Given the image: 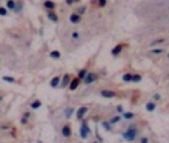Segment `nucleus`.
Returning a JSON list of instances; mask_svg holds the SVG:
<instances>
[{"instance_id":"nucleus-25","label":"nucleus","mask_w":169,"mask_h":143,"mask_svg":"<svg viewBox=\"0 0 169 143\" xmlns=\"http://www.w3.org/2000/svg\"><path fill=\"white\" fill-rule=\"evenodd\" d=\"M97 3H98V6H99V8H102V6H106V3H107V0H98V2H97Z\"/></svg>"},{"instance_id":"nucleus-4","label":"nucleus","mask_w":169,"mask_h":143,"mask_svg":"<svg viewBox=\"0 0 169 143\" xmlns=\"http://www.w3.org/2000/svg\"><path fill=\"white\" fill-rule=\"evenodd\" d=\"M70 82H71V77H70V73H66L64 75V77L61 79V88H66V86H68L70 85Z\"/></svg>"},{"instance_id":"nucleus-2","label":"nucleus","mask_w":169,"mask_h":143,"mask_svg":"<svg viewBox=\"0 0 169 143\" xmlns=\"http://www.w3.org/2000/svg\"><path fill=\"white\" fill-rule=\"evenodd\" d=\"M123 137L126 140H134L137 137V130L135 128H131V130H128L126 133H123Z\"/></svg>"},{"instance_id":"nucleus-18","label":"nucleus","mask_w":169,"mask_h":143,"mask_svg":"<svg viewBox=\"0 0 169 143\" xmlns=\"http://www.w3.org/2000/svg\"><path fill=\"white\" fill-rule=\"evenodd\" d=\"M40 106H42V101H40V100H34V101L31 103V109H33V110H34V109H39Z\"/></svg>"},{"instance_id":"nucleus-11","label":"nucleus","mask_w":169,"mask_h":143,"mask_svg":"<svg viewBox=\"0 0 169 143\" xmlns=\"http://www.w3.org/2000/svg\"><path fill=\"white\" fill-rule=\"evenodd\" d=\"M61 85V77L59 76H55V77H52V81H50V86L52 88H57Z\"/></svg>"},{"instance_id":"nucleus-33","label":"nucleus","mask_w":169,"mask_h":143,"mask_svg":"<svg viewBox=\"0 0 169 143\" xmlns=\"http://www.w3.org/2000/svg\"><path fill=\"white\" fill-rule=\"evenodd\" d=\"M141 143H148V140L147 139H141Z\"/></svg>"},{"instance_id":"nucleus-17","label":"nucleus","mask_w":169,"mask_h":143,"mask_svg":"<svg viewBox=\"0 0 169 143\" xmlns=\"http://www.w3.org/2000/svg\"><path fill=\"white\" fill-rule=\"evenodd\" d=\"M86 75H88V70H86V69H82V70H79V73H77V77L83 81L85 77H86Z\"/></svg>"},{"instance_id":"nucleus-27","label":"nucleus","mask_w":169,"mask_h":143,"mask_svg":"<svg viewBox=\"0 0 169 143\" xmlns=\"http://www.w3.org/2000/svg\"><path fill=\"white\" fill-rule=\"evenodd\" d=\"M132 81H134V82H138V81H141V76H139V75H135V76H132Z\"/></svg>"},{"instance_id":"nucleus-15","label":"nucleus","mask_w":169,"mask_h":143,"mask_svg":"<svg viewBox=\"0 0 169 143\" xmlns=\"http://www.w3.org/2000/svg\"><path fill=\"white\" fill-rule=\"evenodd\" d=\"M73 113H74V107H67V109H66V112H64V115H66V118H67V119H70V118H71Z\"/></svg>"},{"instance_id":"nucleus-26","label":"nucleus","mask_w":169,"mask_h":143,"mask_svg":"<svg viewBox=\"0 0 169 143\" xmlns=\"http://www.w3.org/2000/svg\"><path fill=\"white\" fill-rule=\"evenodd\" d=\"M102 127L106 128L107 131H110V130H111V127H110V124H108V122H102Z\"/></svg>"},{"instance_id":"nucleus-14","label":"nucleus","mask_w":169,"mask_h":143,"mask_svg":"<svg viewBox=\"0 0 169 143\" xmlns=\"http://www.w3.org/2000/svg\"><path fill=\"white\" fill-rule=\"evenodd\" d=\"M101 96L102 97H106V98H111V97H114L116 96V93H113V91H101Z\"/></svg>"},{"instance_id":"nucleus-29","label":"nucleus","mask_w":169,"mask_h":143,"mask_svg":"<svg viewBox=\"0 0 169 143\" xmlns=\"http://www.w3.org/2000/svg\"><path fill=\"white\" fill-rule=\"evenodd\" d=\"M147 110H154V105H153V103H148V105H147Z\"/></svg>"},{"instance_id":"nucleus-12","label":"nucleus","mask_w":169,"mask_h":143,"mask_svg":"<svg viewBox=\"0 0 169 143\" xmlns=\"http://www.w3.org/2000/svg\"><path fill=\"white\" fill-rule=\"evenodd\" d=\"M6 8H8L9 10H14V12H15L17 2H15V0H6Z\"/></svg>"},{"instance_id":"nucleus-10","label":"nucleus","mask_w":169,"mask_h":143,"mask_svg":"<svg viewBox=\"0 0 169 143\" xmlns=\"http://www.w3.org/2000/svg\"><path fill=\"white\" fill-rule=\"evenodd\" d=\"M43 6H45L48 10H55V8H57V5H55L54 2H50V0H45Z\"/></svg>"},{"instance_id":"nucleus-13","label":"nucleus","mask_w":169,"mask_h":143,"mask_svg":"<svg viewBox=\"0 0 169 143\" xmlns=\"http://www.w3.org/2000/svg\"><path fill=\"white\" fill-rule=\"evenodd\" d=\"M49 57H50L52 60H59V58H61V52H59L58 49H55V51H50Z\"/></svg>"},{"instance_id":"nucleus-9","label":"nucleus","mask_w":169,"mask_h":143,"mask_svg":"<svg viewBox=\"0 0 169 143\" xmlns=\"http://www.w3.org/2000/svg\"><path fill=\"white\" fill-rule=\"evenodd\" d=\"M86 112H88V107H85V106H83V107H80L79 110L76 112L77 119H80V121H82V119H85V115H86Z\"/></svg>"},{"instance_id":"nucleus-7","label":"nucleus","mask_w":169,"mask_h":143,"mask_svg":"<svg viewBox=\"0 0 169 143\" xmlns=\"http://www.w3.org/2000/svg\"><path fill=\"white\" fill-rule=\"evenodd\" d=\"M48 20H50L52 22H58L59 21V18H58V15H57V12L55 10H48Z\"/></svg>"},{"instance_id":"nucleus-36","label":"nucleus","mask_w":169,"mask_h":143,"mask_svg":"<svg viewBox=\"0 0 169 143\" xmlns=\"http://www.w3.org/2000/svg\"><path fill=\"white\" fill-rule=\"evenodd\" d=\"M37 143H42V142H37Z\"/></svg>"},{"instance_id":"nucleus-37","label":"nucleus","mask_w":169,"mask_h":143,"mask_svg":"<svg viewBox=\"0 0 169 143\" xmlns=\"http://www.w3.org/2000/svg\"><path fill=\"white\" fill-rule=\"evenodd\" d=\"M0 61H2V58H0Z\"/></svg>"},{"instance_id":"nucleus-24","label":"nucleus","mask_w":169,"mask_h":143,"mask_svg":"<svg viewBox=\"0 0 169 143\" xmlns=\"http://www.w3.org/2000/svg\"><path fill=\"white\" fill-rule=\"evenodd\" d=\"M85 10H86V8H85V6H82V8H79V9H77L76 12H77V14H79V15H83V14H85Z\"/></svg>"},{"instance_id":"nucleus-34","label":"nucleus","mask_w":169,"mask_h":143,"mask_svg":"<svg viewBox=\"0 0 169 143\" xmlns=\"http://www.w3.org/2000/svg\"><path fill=\"white\" fill-rule=\"evenodd\" d=\"M77 2H80V0H74V3H77Z\"/></svg>"},{"instance_id":"nucleus-35","label":"nucleus","mask_w":169,"mask_h":143,"mask_svg":"<svg viewBox=\"0 0 169 143\" xmlns=\"http://www.w3.org/2000/svg\"><path fill=\"white\" fill-rule=\"evenodd\" d=\"M2 100H3V97H2V96H0V101H2Z\"/></svg>"},{"instance_id":"nucleus-31","label":"nucleus","mask_w":169,"mask_h":143,"mask_svg":"<svg viewBox=\"0 0 169 143\" xmlns=\"http://www.w3.org/2000/svg\"><path fill=\"white\" fill-rule=\"evenodd\" d=\"M153 52H154V54H162L163 49H153Z\"/></svg>"},{"instance_id":"nucleus-8","label":"nucleus","mask_w":169,"mask_h":143,"mask_svg":"<svg viewBox=\"0 0 169 143\" xmlns=\"http://www.w3.org/2000/svg\"><path fill=\"white\" fill-rule=\"evenodd\" d=\"M80 82H82V79H79V77H74V79H71V82H70V85H68L70 91H74L77 86L80 85Z\"/></svg>"},{"instance_id":"nucleus-3","label":"nucleus","mask_w":169,"mask_h":143,"mask_svg":"<svg viewBox=\"0 0 169 143\" xmlns=\"http://www.w3.org/2000/svg\"><path fill=\"white\" fill-rule=\"evenodd\" d=\"M95 79H97V75L92 73V72H88V75H86V77L83 79V82H85L86 85H89V84H92Z\"/></svg>"},{"instance_id":"nucleus-21","label":"nucleus","mask_w":169,"mask_h":143,"mask_svg":"<svg viewBox=\"0 0 169 143\" xmlns=\"http://www.w3.org/2000/svg\"><path fill=\"white\" fill-rule=\"evenodd\" d=\"M123 81H125V82H131V81H132V75H129V73L123 75Z\"/></svg>"},{"instance_id":"nucleus-28","label":"nucleus","mask_w":169,"mask_h":143,"mask_svg":"<svg viewBox=\"0 0 169 143\" xmlns=\"http://www.w3.org/2000/svg\"><path fill=\"white\" fill-rule=\"evenodd\" d=\"M21 8H22V3H21V2H18V3H17V8H15V12H19V10H21Z\"/></svg>"},{"instance_id":"nucleus-6","label":"nucleus","mask_w":169,"mask_h":143,"mask_svg":"<svg viewBox=\"0 0 169 143\" xmlns=\"http://www.w3.org/2000/svg\"><path fill=\"white\" fill-rule=\"evenodd\" d=\"M82 21V15H79L77 12H73V14L70 15V22L71 24H79Z\"/></svg>"},{"instance_id":"nucleus-32","label":"nucleus","mask_w":169,"mask_h":143,"mask_svg":"<svg viewBox=\"0 0 169 143\" xmlns=\"http://www.w3.org/2000/svg\"><path fill=\"white\" fill-rule=\"evenodd\" d=\"M74 0H66V5H73Z\"/></svg>"},{"instance_id":"nucleus-38","label":"nucleus","mask_w":169,"mask_h":143,"mask_svg":"<svg viewBox=\"0 0 169 143\" xmlns=\"http://www.w3.org/2000/svg\"><path fill=\"white\" fill-rule=\"evenodd\" d=\"M94 143H97V142H94Z\"/></svg>"},{"instance_id":"nucleus-23","label":"nucleus","mask_w":169,"mask_h":143,"mask_svg":"<svg viewBox=\"0 0 169 143\" xmlns=\"http://www.w3.org/2000/svg\"><path fill=\"white\" fill-rule=\"evenodd\" d=\"M120 121V116H113V118L110 119V124H117Z\"/></svg>"},{"instance_id":"nucleus-16","label":"nucleus","mask_w":169,"mask_h":143,"mask_svg":"<svg viewBox=\"0 0 169 143\" xmlns=\"http://www.w3.org/2000/svg\"><path fill=\"white\" fill-rule=\"evenodd\" d=\"M122 49H123V45L120 43V45H117V46H116V48L111 51V54L116 57V55H119V54H120V51H122Z\"/></svg>"},{"instance_id":"nucleus-5","label":"nucleus","mask_w":169,"mask_h":143,"mask_svg":"<svg viewBox=\"0 0 169 143\" xmlns=\"http://www.w3.org/2000/svg\"><path fill=\"white\" fill-rule=\"evenodd\" d=\"M61 134L64 136V137H70L71 136V125L70 124H66L62 127V130H61Z\"/></svg>"},{"instance_id":"nucleus-30","label":"nucleus","mask_w":169,"mask_h":143,"mask_svg":"<svg viewBox=\"0 0 169 143\" xmlns=\"http://www.w3.org/2000/svg\"><path fill=\"white\" fill-rule=\"evenodd\" d=\"M123 116H125V118H128V119H131V118H134V115H132V113H125Z\"/></svg>"},{"instance_id":"nucleus-20","label":"nucleus","mask_w":169,"mask_h":143,"mask_svg":"<svg viewBox=\"0 0 169 143\" xmlns=\"http://www.w3.org/2000/svg\"><path fill=\"white\" fill-rule=\"evenodd\" d=\"M71 39H73V40H79V39H80V33L79 31H73L71 33Z\"/></svg>"},{"instance_id":"nucleus-1","label":"nucleus","mask_w":169,"mask_h":143,"mask_svg":"<svg viewBox=\"0 0 169 143\" xmlns=\"http://www.w3.org/2000/svg\"><path fill=\"white\" fill-rule=\"evenodd\" d=\"M88 136H89V127H88L86 121H83L82 122V127H80V137L82 139H86Z\"/></svg>"},{"instance_id":"nucleus-19","label":"nucleus","mask_w":169,"mask_h":143,"mask_svg":"<svg viewBox=\"0 0 169 143\" xmlns=\"http://www.w3.org/2000/svg\"><path fill=\"white\" fill-rule=\"evenodd\" d=\"M3 81L5 82H10V84H15V77H12V76H3Z\"/></svg>"},{"instance_id":"nucleus-22","label":"nucleus","mask_w":169,"mask_h":143,"mask_svg":"<svg viewBox=\"0 0 169 143\" xmlns=\"http://www.w3.org/2000/svg\"><path fill=\"white\" fill-rule=\"evenodd\" d=\"M8 15V8H0V17H6Z\"/></svg>"}]
</instances>
